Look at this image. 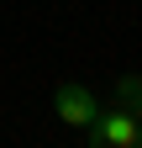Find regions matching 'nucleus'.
<instances>
[{"label":"nucleus","instance_id":"nucleus-1","mask_svg":"<svg viewBox=\"0 0 142 148\" xmlns=\"http://www.w3.org/2000/svg\"><path fill=\"white\" fill-rule=\"evenodd\" d=\"M84 132H90V148H142V122L132 111H121V106L100 111Z\"/></svg>","mask_w":142,"mask_h":148},{"label":"nucleus","instance_id":"nucleus-2","mask_svg":"<svg viewBox=\"0 0 142 148\" xmlns=\"http://www.w3.org/2000/svg\"><path fill=\"white\" fill-rule=\"evenodd\" d=\"M53 111H58L63 127H79V132L100 116V106H95V95L84 85H58V90H53Z\"/></svg>","mask_w":142,"mask_h":148},{"label":"nucleus","instance_id":"nucleus-3","mask_svg":"<svg viewBox=\"0 0 142 148\" xmlns=\"http://www.w3.org/2000/svg\"><path fill=\"white\" fill-rule=\"evenodd\" d=\"M116 106L132 111V116H142V74H121V85H116Z\"/></svg>","mask_w":142,"mask_h":148},{"label":"nucleus","instance_id":"nucleus-4","mask_svg":"<svg viewBox=\"0 0 142 148\" xmlns=\"http://www.w3.org/2000/svg\"><path fill=\"white\" fill-rule=\"evenodd\" d=\"M137 122H142V116H137Z\"/></svg>","mask_w":142,"mask_h":148}]
</instances>
